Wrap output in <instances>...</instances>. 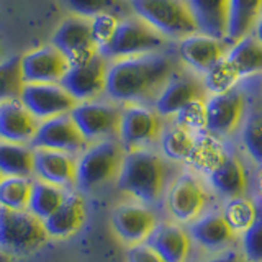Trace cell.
<instances>
[{
	"label": "cell",
	"instance_id": "obj_42",
	"mask_svg": "<svg viewBox=\"0 0 262 262\" xmlns=\"http://www.w3.org/2000/svg\"><path fill=\"white\" fill-rule=\"evenodd\" d=\"M8 259H10V256H7V254L0 252V262H8Z\"/></svg>",
	"mask_w": 262,
	"mask_h": 262
},
{
	"label": "cell",
	"instance_id": "obj_4",
	"mask_svg": "<svg viewBox=\"0 0 262 262\" xmlns=\"http://www.w3.org/2000/svg\"><path fill=\"white\" fill-rule=\"evenodd\" d=\"M167 43L169 39H166L146 21L131 13L117 20L110 36L98 48V53L105 56L108 61H115L123 59V57L162 51V49H166Z\"/></svg>",
	"mask_w": 262,
	"mask_h": 262
},
{
	"label": "cell",
	"instance_id": "obj_40",
	"mask_svg": "<svg viewBox=\"0 0 262 262\" xmlns=\"http://www.w3.org/2000/svg\"><path fill=\"white\" fill-rule=\"evenodd\" d=\"M254 38H256L257 41H260V43H262V15H260V18L257 20V23H256V27H254Z\"/></svg>",
	"mask_w": 262,
	"mask_h": 262
},
{
	"label": "cell",
	"instance_id": "obj_23",
	"mask_svg": "<svg viewBox=\"0 0 262 262\" xmlns=\"http://www.w3.org/2000/svg\"><path fill=\"white\" fill-rule=\"evenodd\" d=\"M85 218L84 199L77 190H68L64 200L45 221L48 237L62 239L77 233Z\"/></svg>",
	"mask_w": 262,
	"mask_h": 262
},
{
	"label": "cell",
	"instance_id": "obj_6",
	"mask_svg": "<svg viewBox=\"0 0 262 262\" xmlns=\"http://www.w3.org/2000/svg\"><path fill=\"white\" fill-rule=\"evenodd\" d=\"M48 239L43 221L28 210L0 208V252L7 256H25Z\"/></svg>",
	"mask_w": 262,
	"mask_h": 262
},
{
	"label": "cell",
	"instance_id": "obj_5",
	"mask_svg": "<svg viewBox=\"0 0 262 262\" xmlns=\"http://www.w3.org/2000/svg\"><path fill=\"white\" fill-rule=\"evenodd\" d=\"M131 13L146 21L166 39L180 41L199 33L185 0H128Z\"/></svg>",
	"mask_w": 262,
	"mask_h": 262
},
{
	"label": "cell",
	"instance_id": "obj_31",
	"mask_svg": "<svg viewBox=\"0 0 262 262\" xmlns=\"http://www.w3.org/2000/svg\"><path fill=\"white\" fill-rule=\"evenodd\" d=\"M221 215L226 220V223L231 226L233 231L239 236L248 229L257 215V203L248 199L246 195L226 199Z\"/></svg>",
	"mask_w": 262,
	"mask_h": 262
},
{
	"label": "cell",
	"instance_id": "obj_34",
	"mask_svg": "<svg viewBox=\"0 0 262 262\" xmlns=\"http://www.w3.org/2000/svg\"><path fill=\"white\" fill-rule=\"evenodd\" d=\"M30 188H31V179L2 177L0 179V208L27 210Z\"/></svg>",
	"mask_w": 262,
	"mask_h": 262
},
{
	"label": "cell",
	"instance_id": "obj_13",
	"mask_svg": "<svg viewBox=\"0 0 262 262\" xmlns=\"http://www.w3.org/2000/svg\"><path fill=\"white\" fill-rule=\"evenodd\" d=\"M51 45L66 56L69 66L92 57L98 53V46L94 38L92 18L72 13L57 25Z\"/></svg>",
	"mask_w": 262,
	"mask_h": 262
},
{
	"label": "cell",
	"instance_id": "obj_7",
	"mask_svg": "<svg viewBox=\"0 0 262 262\" xmlns=\"http://www.w3.org/2000/svg\"><path fill=\"white\" fill-rule=\"evenodd\" d=\"M208 188L192 172H182L169 184L164 205L169 216L179 225H188L207 210Z\"/></svg>",
	"mask_w": 262,
	"mask_h": 262
},
{
	"label": "cell",
	"instance_id": "obj_16",
	"mask_svg": "<svg viewBox=\"0 0 262 262\" xmlns=\"http://www.w3.org/2000/svg\"><path fill=\"white\" fill-rule=\"evenodd\" d=\"M30 146L33 149H53L79 156L87 147V141L80 135L71 115H61L39 121Z\"/></svg>",
	"mask_w": 262,
	"mask_h": 262
},
{
	"label": "cell",
	"instance_id": "obj_8",
	"mask_svg": "<svg viewBox=\"0 0 262 262\" xmlns=\"http://www.w3.org/2000/svg\"><path fill=\"white\" fill-rule=\"evenodd\" d=\"M87 144L118 136L121 105L108 98L80 102L69 113Z\"/></svg>",
	"mask_w": 262,
	"mask_h": 262
},
{
	"label": "cell",
	"instance_id": "obj_27",
	"mask_svg": "<svg viewBox=\"0 0 262 262\" xmlns=\"http://www.w3.org/2000/svg\"><path fill=\"white\" fill-rule=\"evenodd\" d=\"M225 59L239 80L256 76L262 72V43L252 35L246 36L229 46Z\"/></svg>",
	"mask_w": 262,
	"mask_h": 262
},
{
	"label": "cell",
	"instance_id": "obj_26",
	"mask_svg": "<svg viewBox=\"0 0 262 262\" xmlns=\"http://www.w3.org/2000/svg\"><path fill=\"white\" fill-rule=\"evenodd\" d=\"M199 33L225 39L228 0H185Z\"/></svg>",
	"mask_w": 262,
	"mask_h": 262
},
{
	"label": "cell",
	"instance_id": "obj_15",
	"mask_svg": "<svg viewBox=\"0 0 262 262\" xmlns=\"http://www.w3.org/2000/svg\"><path fill=\"white\" fill-rule=\"evenodd\" d=\"M158 223L159 218L156 210L138 202L121 203L112 213V225L115 233L128 248L146 243Z\"/></svg>",
	"mask_w": 262,
	"mask_h": 262
},
{
	"label": "cell",
	"instance_id": "obj_20",
	"mask_svg": "<svg viewBox=\"0 0 262 262\" xmlns=\"http://www.w3.org/2000/svg\"><path fill=\"white\" fill-rule=\"evenodd\" d=\"M187 233L190 236L192 244L210 252L226 251L234 241H237V234L226 223L221 211H205L187 225Z\"/></svg>",
	"mask_w": 262,
	"mask_h": 262
},
{
	"label": "cell",
	"instance_id": "obj_14",
	"mask_svg": "<svg viewBox=\"0 0 262 262\" xmlns=\"http://www.w3.org/2000/svg\"><path fill=\"white\" fill-rule=\"evenodd\" d=\"M18 100L38 121L69 115L77 105L61 84H25Z\"/></svg>",
	"mask_w": 262,
	"mask_h": 262
},
{
	"label": "cell",
	"instance_id": "obj_33",
	"mask_svg": "<svg viewBox=\"0 0 262 262\" xmlns=\"http://www.w3.org/2000/svg\"><path fill=\"white\" fill-rule=\"evenodd\" d=\"M20 59V56L0 59V103L18 100L21 95L25 80Z\"/></svg>",
	"mask_w": 262,
	"mask_h": 262
},
{
	"label": "cell",
	"instance_id": "obj_3",
	"mask_svg": "<svg viewBox=\"0 0 262 262\" xmlns=\"http://www.w3.org/2000/svg\"><path fill=\"white\" fill-rule=\"evenodd\" d=\"M125 149L117 138L90 143L76 159V188L79 193L95 192L117 180Z\"/></svg>",
	"mask_w": 262,
	"mask_h": 262
},
{
	"label": "cell",
	"instance_id": "obj_32",
	"mask_svg": "<svg viewBox=\"0 0 262 262\" xmlns=\"http://www.w3.org/2000/svg\"><path fill=\"white\" fill-rule=\"evenodd\" d=\"M74 15L95 18L98 15H115L123 16L131 15L128 0H64Z\"/></svg>",
	"mask_w": 262,
	"mask_h": 262
},
{
	"label": "cell",
	"instance_id": "obj_25",
	"mask_svg": "<svg viewBox=\"0 0 262 262\" xmlns=\"http://www.w3.org/2000/svg\"><path fill=\"white\" fill-rule=\"evenodd\" d=\"M262 15V0H228L225 41L231 46L249 36Z\"/></svg>",
	"mask_w": 262,
	"mask_h": 262
},
{
	"label": "cell",
	"instance_id": "obj_43",
	"mask_svg": "<svg viewBox=\"0 0 262 262\" xmlns=\"http://www.w3.org/2000/svg\"><path fill=\"white\" fill-rule=\"evenodd\" d=\"M0 54H2V48H0ZM0 59H2V57H0Z\"/></svg>",
	"mask_w": 262,
	"mask_h": 262
},
{
	"label": "cell",
	"instance_id": "obj_37",
	"mask_svg": "<svg viewBox=\"0 0 262 262\" xmlns=\"http://www.w3.org/2000/svg\"><path fill=\"white\" fill-rule=\"evenodd\" d=\"M243 256L248 262H262V200L257 202V215L241 234Z\"/></svg>",
	"mask_w": 262,
	"mask_h": 262
},
{
	"label": "cell",
	"instance_id": "obj_24",
	"mask_svg": "<svg viewBox=\"0 0 262 262\" xmlns=\"http://www.w3.org/2000/svg\"><path fill=\"white\" fill-rule=\"evenodd\" d=\"M208 184L213 192H216L223 199L241 196L248 192V172L243 162L233 154H226L215 167L207 172Z\"/></svg>",
	"mask_w": 262,
	"mask_h": 262
},
{
	"label": "cell",
	"instance_id": "obj_10",
	"mask_svg": "<svg viewBox=\"0 0 262 262\" xmlns=\"http://www.w3.org/2000/svg\"><path fill=\"white\" fill-rule=\"evenodd\" d=\"M246 97L234 87L205 98V131L218 139L236 133L244 121Z\"/></svg>",
	"mask_w": 262,
	"mask_h": 262
},
{
	"label": "cell",
	"instance_id": "obj_35",
	"mask_svg": "<svg viewBox=\"0 0 262 262\" xmlns=\"http://www.w3.org/2000/svg\"><path fill=\"white\" fill-rule=\"evenodd\" d=\"M241 141L251 161L262 169V112L249 115L241 125Z\"/></svg>",
	"mask_w": 262,
	"mask_h": 262
},
{
	"label": "cell",
	"instance_id": "obj_11",
	"mask_svg": "<svg viewBox=\"0 0 262 262\" xmlns=\"http://www.w3.org/2000/svg\"><path fill=\"white\" fill-rule=\"evenodd\" d=\"M108 64L110 61L105 56L97 53L85 61L71 64L59 84L77 103L102 98L105 97Z\"/></svg>",
	"mask_w": 262,
	"mask_h": 262
},
{
	"label": "cell",
	"instance_id": "obj_28",
	"mask_svg": "<svg viewBox=\"0 0 262 262\" xmlns=\"http://www.w3.org/2000/svg\"><path fill=\"white\" fill-rule=\"evenodd\" d=\"M158 143L161 146V154L167 161L188 162L195 152L196 143H199V133L174 123L167 128L164 126Z\"/></svg>",
	"mask_w": 262,
	"mask_h": 262
},
{
	"label": "cell",
	"instance_id": "obj_12",
	"mask_svg": "<svg viewBox=\"0 0 262 262\" xmlns=\"http://www.w3.org/2000/svg\"><path fill=\"white\" fill-rule=\"evenodd\" d=\"M207 97L208 94L200 76L182 68L167 80L151 106L161 118H174L187 105L205 100Z\"/></svg>",
	"mask_w": 262,
	"mask_h": 262
},
{
	"label": "cell",
	"instance_id": "obj_30",
	"mask_svg": "<svg viewBox=\"0 0 262 262\" xmlns=\"http://www.w3.org/2000/svg\"><path fill=\"white\" fill-rule=\"evenodd\" d=\"M68 190H64L61 187H56L53 184L43 182V180L31 179V188H30V199L27 210L45 221L51 213L59 207L61 202L64 200Z\"/></svg>",
	"mask_w": 262,
	"mask_h": 262
},
{
	"label": "cell",
	"instance_id": "obj_38",
	"mask_svg": "<svg viewBox=\"0 0 262 262\" xmlns=\"http://www.w3.org/2000/svg\"><path fill=\"white\" fill-rule=\"evenodd\" d=\"M128 262H162V259L156 254L149 246L143 244H136V246H129L128 254H126Z\"/></svg>",
	"mask_w": 262,
	"mask_h": 262
},
{
	"label": "cell",
	"instance_id": "obj_22",
	"mask_svg": "<svg viewBox=\"0 0 262 262\" xmlns=\"http://www.w3.org/2000/svg\"><path fill=\"white\" fill-rule=\"evenodd\" d=\"M39 121L20 100L0 103V141L30 144Z\"/></svg>",
	"mask_w": 262,
	"mask_h": 262
},
{
	"label": "cell",
	"instance_id": "obj_29",
	"mask_svg": "<svg viewBox=\"0 0 262 262\" xmlns=\"http://www.w3.org/2000/svg\"><path fill=\"white\" fill-rule=\"evenodd\" d=\"M0 176L33 179V147L0 141Z\"/></svg>",
	"mask_w": 262,
	"mask_h": 262
},
{
	"label": "cell",
	"instance_id": "obj_41",
	"mask_svg": "<svg viewBox=\"0 0 262 262\" xmlns=\"http://www.w3.org/2000/svg\"><path fill=\"white\" fill-rule=\"evenodd\" d=\"M257 193H259V200H262V172L257 177Z\"/></svg>",
	"mask_w": 262,
	"mask_h": 262
},
{
	"label": "cell",
	"instance_id": "obj_44",
	"mask_svg": "<svg viewBox=\"0 0 262 262\" xmlns=\"http://www.w3.org/2000/svg\"><path fill=\"white\" fill-rule=\"evenodd\" d=\"M0 179H2V176H0Z\"/></svg>",
	"mask_w": 262,
	"mask_h": 262
},
{
	"label": "cell",
	"instance_id": "obj_19",
	"mask_svg": "<svg viewBox=\"0 0 262 262\" xmlns=\"http://www.w3.org/2000/svg\"><path fill=\"white\" fill-rule=\"evenodd\" d=\"M77 156L53 149H33V179L61 187L64 190L76 188Z\"/></svg>",
	"mask_w": 262,
	"mask_h": 262
},
{
	"label": "cell",
	"instance_id": "obj_39",
	"mask_svg": "<svg viewBox=\"0 0 262 262\" xmlns=\"http://www.w3.org/2000/svg\"><path fill=\"white\" fill-rule=\"evenodd\" d=\"M202 262H248L246 257L239 252H231V251H225L223 254H220L216 257H210V259H205Z\"/></svg>",
	"mask_w": 262,
	"mask_h": 262
},
{
	"label": "cell",
	"instance_id": "obj_2",
	"mask_svg": "<svg viewBox=\"0 0 262 262\" xmlns=\"http://www.w3.org/2000/svg\"><path fill=\"white\" fill-rule=\"evenodd\" d=\"M115 184L133 202L156 208L170 184L169 161L152 147L125 151Z\"/></svg>",
	"mask_w": 262,
	"mask_h": 262
},
{
	"label": "cell",
	"instance_id": "obj_36",
	"mask_svg": "<svg viewBox=\"0 0 262 262\" xmlns=\"http://www.w3.org/2000/svg\"><path fill=\"white\" fill-rule=\"evenodd\" d=\"M202 80H203L207 94L215 95V94H223L234 89L237 85V82H239V77L236 76L234 71L231 69V66H229L223 57V59L216 62L207 74H205Z\"/></svg>",
	"mask_w": 262,
	"mask_h": 262
},
{
	"label": "cell",
	"instance_id": "obj_1",
	"mask_svg": "<svg viewBox=\"0 0 262 262\" xmlns=\"http://www.w3.org/2000/svg\"><path fill=\"white\" fill-rule=\"evenodd\" d=\"M184 66L166 49L108 64L105 98L118 105H152L167 80Z\"/></svg>",
	"mask_w": 262,
	"mask_h": 262
},
{
	"label": "cell",
	"instance_id": "obj_21",
	"mask_svg": "<svg viewBox=\"0 0 262 262\" xmlns=\"http://www.w3.org/2000/svg\"><path fill=\"white\" fill-rule=\"evenodd\" d=\"M144 244L149 246L162 262H187L192 251L187 228L176 221H159Z\"/></svg>",
	"mask_w": 262,
	"mask_h": 262
},
{
	"label": "cell",
	"instance_id": "obj_9",
	"mask_svg": "<svg viewBox=\"0 0 262 262\" xmlns=\"http://www.w3.org/2000/svg\"><path fill=\"white\" fill-rule=\"evenodd\" d=\"M162 120L151 105H121L117 139L125 151L152 147L164 129Z\"/></svg>",
	"mask_w": 262,
	"mask_h": 262
},
{
	"label": "cell",
	"instance_id": "obj_18",
	"mask_svg": "<svg viewBox=\"0 0 262 262\" xmlns=\"http://www.w3.org/2000/svg\"><path fill=\"white\" fill-rule=\"evenodd\" d=\"M25 84H59L69 61L53 45H45L20 56Z\"/></svg>",
	"mask_w": 262,
	"mask_h": 262
},
{
	"label": "cell",
	"instance_id": "obj_17",
	"mask_svg": "<svg viewBox=\"0 0 262 262\" xmlns=\"http://www.w3.org/2000/svg\"><path fill=\"white\" fill-rule=\"evenodd\" d=\"M228 49L229 45L225 39L193 33L179 41L177 56L185 69L203 77L213 66L223 59Z\"/></svg>",
	"mask_w": 262,
	"mask_h": 262
}]
</instances>
